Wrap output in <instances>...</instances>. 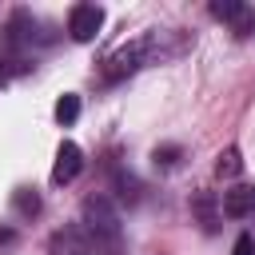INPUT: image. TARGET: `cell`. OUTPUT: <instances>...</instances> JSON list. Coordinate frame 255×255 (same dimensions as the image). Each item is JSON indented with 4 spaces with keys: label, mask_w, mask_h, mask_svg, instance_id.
<instances>
[{
    "label": "cell",
    "mask_w": 255,
    "mask_h": 255,
    "mask_svg": "<svg viewBox=\"0 0 255 255\" xmlns=\"http://www.w3.org/2000/svg\"><path fill=\"white\" fill-rule=\"evenodd\" d=\"M84 231H88L96 251H104V255L120 251V215H116L108 195H88L84 199Z\"/></svg>",
    "instance_id": "6da1fadb"
},
{
    "label": "cell",
    "mask_w": 255,
    "mask_h": 255,
    "mask_svg": "<svg viewBox=\"0 0 255 255\" xmlns=\"http://www.w3.org/2000/svg\"><path fill=\"white\" fill-rule=\"evenodd\" d=\"M155 56H163L159 52V36H139V40H131V44H124V48H116L104 64V76L108 80H120V76H128V72H135V68H143V64H155Z\"/></svg>",
    "instance_id": "7a4b0ae2"
},
{
    "label": "cell",
    "mask_w": 255,
    "mask_h": 255,
    "mask_svg": "<svg viewBox=\"0 0 255 255\" xmlns=\"http://www.w3.org/2000/svg\"><path fill=\"white\" fill-rule=\"evenodd\" d=\"M211 16L223 20V24H231V32H235L239 40L255 32V8H247V4H239V0H215V4H211Z\"/></svg>",
    "instance_id": "3957f363"
},
{
    "label": "cell",
    "mask_w": 255,
    "mask_h": 255,
    "mask_svg": "<svg viewBox=\"0 0 255 255\" xmlns=\"http://www.w3.org/2000/svg\"><path fill=\"white\" fill-rule=\"evenodd\" d=\"M100 24H104V8H96V4H76V8L68 12V32H72V40H80V44L96 40Z\"/></svg>",
    "instance_id": "277c9868"
},
{
    "label": "cell",
    "mask_w": 255,
    "mask_h": 255,
    "mask_svg": "<svg viewBox=\"0 0 255 255\" xmlns=\"http://www.w3.org/2000/svg\"><path fill=\"white\" fill-rule=\"evenodd\" d=\"M48 255H92V239L84 227H60L48 239Z\"/></svg>",
    "instance_id": "5b68a950"
},
{
    "label": "cell",
    "mask_w": 255,
    "mask_h": 255,
    "mask_svg": "<svg viewBox=\"0 0 255 255\" xmlns=\"http://www.w3.org/2000/svg\"><path fill=\"white\" fill-rule=\"evenodd\" d=\"M80 167H84V151L72 143V139H64L60 147H56V163H52V183H72L76 175H80Z\"/></svg>",
    "instance_id": "8992f818"
},
{
    "label": "cell",
    "mask_w": 255,
    "mask_h": 255,
    "mask_svg": "<svg viewBox=\"0 0 255 255\" xmlns=\"http://www.w3.org/2000/svg\"><path fill=\"white\" fill-rule=\"evenodd\" d=\"M255 211V187L251 183H235L231 191H223V215L227 219H247Z\"/></svg>",
    "instance_id": "52a82bcc"
},
{
    "label": "cell",
    "mask_w": 255,
    "mask_h": 255,
    "mask_svg": "<svg viewBox=\"0 0 255 255\" xmlns=\"http://www.w3.org/2000/svg\"><path fill=\"white\" fill-rule=\"evenodd\" d=\"M28 36H32V16L28 12H16L8 20V28H4V48H20Z\"/></svg>",
    "instance_id": "ba28073f"
},
{
    "label": "cell",
    "mask_w": 255,
    "mask_h": 255,
    "mask_svg": "<svg viewBox=\"0 0 255 255\" xmlns=\"http://www.w3.org/2000/svg\"><path fill=\"white\" fill-rule=\"evenodd\" d=\"M12 207H16L20 215H36V211H40V195H36L32 187H16V195H12Z\"/></svg>",
    "instance_id": "9c48e42d"
},
{
    "label": "cell",
    "mask_w": 255,
    "mask_h": 255,
    "mask_svg": "<svg viewBox=\"0 0 255 255\" xmlns=\"http://www.w3.org/2000/svg\"><path fill=\"white\" fill-rule=\"evenodd\" d=\"M76 116H80V96H72V92L60 96L56 100V120L60 124H76Z\"/></svg>",
    "instance_id": "30bf717a"
},
{
    "label": "cell",
    "mask_w": 255,
    "mask_h": 255,
    "mask_svg": "<svg viewBox=\"0 0 255 255\" xmlns=\"http://www.w3.org/2000/svg\"><path fill=\"white\" fill-rule=\"evenodd\" d=\"M239 167H243L239 147H223V151H219V159H215V171H219V175H239Z\"/></svg>",
    "instance_id": "8fae6325"
},
{
    "label": "cell",
    "mask_w": 255,
    "mask_h": 255,
    "mask_svg": "<svg viewBox=\"0 0 255 255\" xmlns=\"http://www.w3.org/2000/svg\"><path fill=\"white\" fill-rule=\"evenodd\" d=\"M116 191H120V203H135L139 199V179L128 175V171H120L116 175Z\"/></svg>",
    "instance_id": "7c38bea8"
},
{
    "label": "cell",
    "mask_w": 255,
    "mask_h": 255,
    "mask_svg": "<svg viewBox=\"0 0 255 255\" xmlns=\"http://www.w3.org/2000/svg\"><path fill=\"white\" fill-rule=\"evenodd\" d=\"M231 255H255V235H251V231H243V235L235 239V247H231Z\"/></svg>",
    "instance_id": "4fadbf2b"
},
{
    "label": "cell",
    "mask_w": 255,
    "mask_h": 255,
    "mask_svg": "<svg viewBox=\"0 0 255 255\" xmlns=\"http://www.w3.org/2000/svg\"><path fill=\"white\" fill-rule=\"evenodd\" d=\"M16 72H20V64H16L12 56H0V88H4V84H8Z\"/></svg>",
    "instance_id": "5bb4252c"
},
{
    "label": "cell",
    "mask_w": 255,
    "mask_h": 255,
    "mask_svg": "<svg viewBox=\"0 0 255 255\" xmlns=\"http://www.w3.org/2000/svg\"><path fill=\"white\" fill-rule=\"evenodd\" d=\"M175 155H179V147H175V143L155 147V163H163V167H171V163H175Z\"/></svg>",
    "instance_id": "9a60e30c"
},
{
    "label": "cell",
    "mask_w": 255,
    "mask_h": 255,
    "mask_svg": "<svg viewBox=\"0 0 255 255\" xmlns=\"http://www.w3.org/2000/svg\"><path fill=\"white\" fill-rule=\"evenodd\" d=\"M12 239H16V231H12V227H0V247H8Z\"/></svg>",
    "instance_id": "2e32d148"
}]
</instances>
